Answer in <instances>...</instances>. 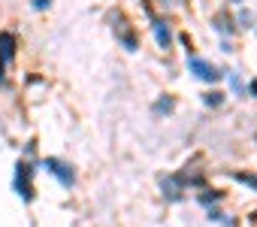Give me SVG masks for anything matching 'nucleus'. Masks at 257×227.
Returning a JSON list of instances; mask_svg holds the SVG:
<instances>
[{
	"label": "nucleus",
	"mask_w": 257,
	"mask_h": 227,
	"mask_svg": "<svg viewBox=\"0 0 257 227\" xmlns=\"http://www.w3.org/2000/svg\"><path fill=\"white\" fill-rule=\"evenodd\" d=\"M188 67H191V73H194L197 79H203V82H215V79H221L218 67H212V64H209V61H203V58H191V61H188Z\"/></svg>",
	"instance_id": "1"
},
{
	"label": "nucleus",
	"mask_w": 257,
	"mask_h": 227,
	"mask_svg": "<svg viewBox=\"0 0 257 227\" xmlns=\"http://www.w3.org/2000/svg\"><path fill=\"white\" fill-rule=\"evenodd\" d=\"M31 176H34L31 164H19V173H16V188H19V194H22L25 200H34V185H31Z\"/></svg>",
	"instance_id": "2"
},
{
	"label": "nucleus",
	"mask_w": 257,
	"mask_h": 227,
	"mask_svg": "<svg viewBox=\"0 0 257 227\" xmlns=\"http://www.w3.org/2000/svg\"><path fill=\"white\" fill-rule=\"evenodd\" d=\"M43 167H46L55 179H61V185H67V188L73 185V170H70L64 161H58V158H46V164H43Z\"/></svg>",
	"instance_id": "3"
},
{
	"label": "nucleus",
	"mask_w": 257,
	"mask_h": 227,
	"mask_svg": "<svg viewBox=\"0 0 257 227\" xmlns=\"http://www.w3.org/2000/svg\"><path fill=\"white\" fill-rule=\"evenodd\" d=\"M0 52H4L7 61H13V55H16V40H13V34H4V37H0Z\"/></svg>",
	"instance_id": "4"
},
{
	"label": "nucleus",
	"mask_w": 257,
	"mask_h": 227,
	"mask_svg": "<svg viewBox=\"0 0 257 227\" xmlns=\"http://www.w3.org/2000/svg\"><path fill=\"white\" fill-rule=\"evenodd\" d=\"M155 34H158V43L164 49H170V28H167V22H155Z\"/></svg>",
	"instance_id": "5"
},
{
	"label": "nucleus",
	"mask_w": 257,
	"mask_h": 227,
	"mask_svg": "<svg viewBox=\"0 0 257 227\" xmlns=\"http://www.w3.org/2000/svg\"><path fill=\"white\" fill-rule=\"evenodd\" d=\"M233 179H239V182H245V185L257 188V176H251V173H233Z\"/></svg>",
	"instance_id": "6"
},
{
	"label": "nucleus",
	"mask_w": 257,
	"mask_h": 227,
	"mask_svg": "<svg viewBox=\"0 0 257 227\" xmlns=\"http://www.w3.org/2000/svg\"><path fill=\"white\" fill-rule=\"evenodd\" d=\"M203 97H206L209 106H218V103H221V94H218V91H215V94H203Z\"/></svg>",
	"instance_id": "7"
},
{
	"label": "nucleus",
	"mask_w": 257,
	"mask_h": 227,
	"mask_svg": "<svg viewBox=\"0 0 257 227\" xmlns=\"http://www.w3.org/2000/svg\"><path fill=\"white\" fill-rule=\"evenodd\" d=\"M34 7H37V10H46V7H49V0H34Z\"/></svg>",
	"instance_id": "8"
},
{
	"label": "nucleus",
	"mask_w": 257,
	"mask_h": 227,
	"mask_svg": "<svg viewBox=\"0 0 257 227\" xmlns=\"http://www.w3.org/2000/svg\"><path fill=\"white\" fill-rule=\"evenodd\" d=\"M251 94H254V97H257V79H254V82H251Z\"/></svg>",
	"instance_id": "9"
}]
</instances>
